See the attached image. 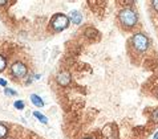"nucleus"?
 Segmentation results:
<instances>
[{
	"label": "nucleus",
	"mask_w": 158,
	"mask_h": 139,
	"mask_svg": "<svg viewBox=\"0 0 158 139\" xmlns=\"http://www.w3.org/2000/svg\"><path fill=\"white\" fill-rule=\"evenodd\" d=\"M118 21L125 29H130L138 23V13L132 7H125L118 12Z\"/></svg>",
	"instance_id": "1"
},
{
	"label": "nucleus",
	"mask_w": 158,
	"mask_h": 139,
	"mask_svg": "<svg viewBox=\"0 0 158 139\" xmlns=\"http://www.w3.org/2000/svg\"><path fill=\"white\" fill-rule=\"evenodd\" d=\"M132 45L137 52L140 53H144L149 49V45H150V41L147 38V36H145L144 33H135L132 38Z\"/></svg>",
	"instance_id": "2"
},
{
	"label": "nucleus",
	"mask_w": 158,
	"mask_h": 139,
	"mask_svg": "<svg viewBox=\"0 0 158 139\" xmlns=\"http://www.w3.org/2000/svg\"><path fill=\"white\" fill-rule=\"evenodd\" d=\"M68 25H69V17L63 13L55 15L51 20V28L55 32H61V31L68 28Z\"/></svg>",
	"instance_id": "3"
},
{
	"label": "nucleus",
	"mask_w": 158,
	"mask_h": 139,
	"mask_svg": "<svg viewBox=\"0 0 158 139\" xmlns=\"http://www.w3.org/2000/svg\"><path fill=\"white\" fill-rule=\"evenodd\" d=\"M11 74L13 75L15 78L21 80L28 74V68H27V65L24 64V62L16 61V62H13V64L11 65Z\"/></svg>",
	"instance_id": "4"
},
{
	"label": "nucleus",
	"mask_w": 158,
	"mask_h": 139,
	"mask_svg": "<svg viewBox=\"0 0 158 139\" xmlns=\"http://www.w3.org/2000/svg\"><path fill=\"white\" fill-rule=\"evenodd\" d=\"M56 82H57L60 86H68L71 84V74L68 72H59L56 75Z\"/></svg>",
	"instance_id": "5"
},
{
	"label": "nucleus",
	"mask_w": 158,
	"mask_h": 139,
	"mask_svg": "<svg viewBox=\"0 0 158 139\" xmlns=\"http://www.w3.org/2000/svg\"><path fill=\"white\" fill-rule=\"evenodd\" d=\"M68 17H69V20L73 21L75 24H80L81 20H83V15H81L78 11H71Z\"/></svg>",
	"instance_id": "6"
},
{
	"label": "nucleus",
	"mask_w": 158,
	"mask_h": 139,
	"mask_svg": "<svg viewBox=\"0 0 158 139\" xmlns=\"http://www.w3.org/2000/svg\"><path fill=\"white\" fill-rule=\"evenodd\" d=\"M31 102L37 107H43L44 106V101L41 99V97L37 96V94H31Z\"/></svg>",
	"instance_id": "7"
},
{
	"label": "nucleus",
	"mask_w": 158,
	"mask_h": 139,
	"mask_svg": "<svg viewBox=\"0 0 158 139\" xmlns=\"http://www.w3.org/2000/svg\"><path fill=\"white\" fill-rule=\"evenodd\" d=\"M32 114H33L35 118L37 119V121H40L41 123H44V125H47V123H48V118H47L45 115H43L41 113H39V111H33Z\"/></svg>",
	"instance_id": "8"
},
{
	"label": "nucleus",
	"mask_w": 158,
	"mask_h": 139,
	"mask_svg": "<svg viewBox=\"0 0 158 139\" xmlns=\"http://www.w3.org/2000/svg\"><path fill=\"white\" fill-rule=\"evenodd\" d=\"M7 134H8V129H7L3 123H0V139L6 138Z\"/></svg>",
	"instance_id": "9"
},
{
	"label": "nucleus",
	"mask_w": 158,
	"mask_h": 139,
	"mask_svg": "<svg viewBox=\"0 0 158 139\" xmlns=\"http://www.w3.org/2000/svg\"><path fill=\"white\" fill-rule=\"evenodd\" d=\"M6 68H7V61H6V58H4L3 56L0 54V72H3Z\"/></svg>",
	"instance_id": "10"
},
{
	"label": "nucleus",
	"mask_w": 158,
	"mask_h": 139,
	"mask_svg": "<svg viewBox=\"0 0 158 139\" xmlns=\"http://www.w3.org/2000/svg\"><path fill=\"white\" fill-rule=\"evenodd\" d=\"M13 106H15V109H17V110H23L25 105H24L23 101H16V102L13 103Z\"/></svg>",
	"instance_id": "11"
},
{
	"label": "nucleus",
	"mask_w": 158,
	"mask_h": 139,
	"mask_svg": "<svg viewBox=\"0 0 158 139\" xmlns=\"http://www.w3.org/2000/svg\"><path fill=\"white\" fill-rule=\"evenodd\" d=\"M152 121L154 123H158V109H154L152 113Z\"/></svg>",
	"instance_id": "12"
},
{
	"label": "nucleus",
	"mask_w": 158,
	"mask_h": 139,
	"mask_svg": "<svg viewBox=\"0 0 158 139\" xmlns=\"http://www.w3.org/2000/svg\"><path fill=\"white\" fill-rule=\"evenodd\" d=\"M4 93H6L7 96H16L17 93H16V90H13V89H9V87H6V90H4Z\"/></svg>",
	"instance_id": "13"
},
{
	"label": "nucleus",
	"mask_w": 158,
	"mask_h": 139,
	"mask_svg": "<svg viewBox=\"0 0 158 139\" xmlns=\"http://www.w3.org/2000/svg\"><path fill=\"white\" fill-rule=\"evenodd\" d=\"M152 7L155 12H158V0H153L152 1Z\"/></svg>",
	"instance_id": "14"
},
{
	"label": "nucleus",
	"mask_w": 158,
	"mask_h": 139,
	"mask_svg": "<svg viewBox=\"0 0 158 139\" xmlns=\"http://www.w3.org/2000/svg\"><path fill=\"white\" fill-rule=\"evenodd\" d=\"M0 85L1 86H7V81L4 78H0Z\"/></svg>",
	"instance_id": "15"
},
{
	"label": "nucleus",
	"mask_w": 158,
	"mask_h": 139,
	"mask_svg": "<svg viewBox=\"0 0 158 139\" xmlns=\"http://www.w3.org/2000/svg\"><path fill=\"white\" fill-rule=\"evenodd\" d=\"M8 4V1H0V6H7Z\"/></svg>",
	"instance_id": "16"
},
{
	"label": "nucleus",
	"mask_w": 158,
	"mask_h": 139,
	"mask_svg": "<svg viewBox=\"0 0 158 139\" xmlns=\"http://www.w3.org/2000/svg\"><path fill=\"white\" fill-rule=\"evenodd\" d=\"M153 139H158V131L154 134V136H153Z\"/></svg>",
	"instance_id": "17"
},
{
	"label": "nucleus",
	"mask_w": 158,
	"mask_h": 139,
	"mask_svg": "<svg viewBox=\"0 0 158 139\" xmlns=\"http://www.w3.org/2000/svg\"><path fill=\"white\" fill-rule=\"evenodd\" d=\"M85 139H92V138H85Z\"/></svg>",
	"instance_id": "18"
}]
</instances>
